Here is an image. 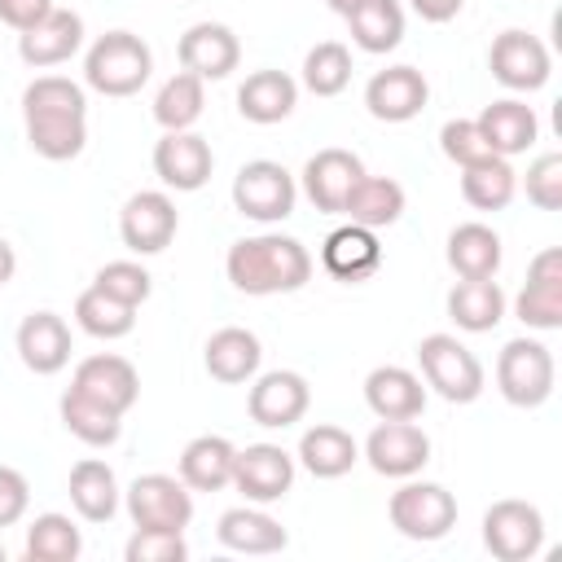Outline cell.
<instances>
[{"label": "cell", "instance_id": "5bb4252c", "mask_svg": "<svg viewBox=\"0 0 562 562\" xmlns=\"http://www.w3.org/2000/svg\"><path fill=\"white\" fill-rule=\"evenodd\" d=\"M364 461L382 479H413L430 461V435L417 422H378L364 439Z\"/></svg>", "mask_w": 562, "mask_h": 562}, {"label": "cell", "instance_id": "8d00e7d4", "mask_svg": "<svg viewBox=\"0 0 562 562\" xmlns=\"http://www.w3.org/2000/svg\"><path fill=\"white\" fill-rule=\"evenodd\" d=\"M518 193V176L509 167V158L501 154H487L470 167H461V198L474 206V211H505Z\"/></svg>", "mask_w": 562, "mask_h": 562}, {"label": "cell", "instance_id": "1f68e13d", "mask_svg": "<svg viewBox=\"0 0 562 562\" xmlns=\"http://www.w3.org/2000/svg\"><path fill=\"white\" fill-rule=\"evenodd\" d=\"M501 237L470 220V224H457L448 233V268L461 277V281H483V277H496L501 272Z\"/></svg>", "mask_w": 562, "mask_h": 562}, {"label": "cell", "instance_id": "74e56055", "mask_svg": "<svg viewBox=\"0 0 562 562\" xmlns=\"http://www.w3.org/2000/svg\"><path fill=\"white\" fill-rule=\"evenodd\" d=\"M202 105H206L202 79L189 75V70H176V75L158 88V97H154V119H158L162 132H189V127L202 119Z\"/></svg>", "mask_w": 562, "mask_h": 562}, {"label": "cell", "instance_id": "f1b7e54d", "mask_svg": "<svg viewBox=\"0 0 562 562\" xmlns=\"http://www.w3.org/2000/svg\"><path fill=\"white\" fill-rule=\"evenodd\" d=\"M294 457H299V465H303L312 479H342V474L360 461V443H356L342 426L316 422V426L303 430Z\"/></svg>", "mask_w": 562, "mask_h": 562}, {"label": "cell", "instance_id": "30bf717a", "mask_svg": "<svg viewBox=\"0 0 562 562\" xmlns=\"http://www.w3.org/2000/svg\"><path fill=\"white\" fill-rule=\"evenodd\" d=\"M176 228H180V211L162 189H140L119 211V237L132 255H162Z\"/></svg>", "mask_w": 562, "mask_h": 562}, {"label": "cell", "instance_id": "ba28073f", "mask_svg": "<svg viewBox=\"0 0 562 562\" xmlns=\"http://www.w3.org/2000/svg\"><path fill=\"white\" fill-rule=\"evenodd\" d=\"M483 549L496 562H531L544 549V514L531 501H496L483 514Z\"/></svg>", "mask_w": 562, "mask_h": 562}, {"label": "cell", "instance_id": "681fc988", "mask_svg": "<svg viewBox=\"0 0 562 562\" xmlns=\"http://www.w3.org/2000/svg\"><path fill=\"white\" fill-rule=\"evenodd\" d=\"M13 272H18V255H13V246L0 237V285H9Z\"/></svg>", "mask_w": 562, "mask_h": 562}, {"label": "cell", "instance_id": "2e32d148", "mask_svg": "<svg viewBox=\"0 0 562 562\" xmlns=\"http://www.w3.org/2000/svg\"><path fill=\"white\" fill-rule=\"evenodd\" d=\"M215 171V154L206 145V136H198L193 127L189 132H162L158 145H154V176L176 189V193H193L211 180Z\"/></svg>", "mask_w": 562, "mask_h": 562}, {"label": "cell", "instance_id": "8fae6325", "mask_svg": "<svg viewBox=\"0 0 562 562\" xmlns=\"http://www.w3.org/2000/svg\"><path fill=\"white\" fill-rule=\"evenodd\" d=\"M487 66H492V79L505 83L509 92H536V88H544L549 75H553L549 48H544L531 31H518V26H509V31H501V35L492 40Z\"/></svg>", "mask_w": 562, "mask_h": 562}, {"label": "cell", "instance_id": "9c48e42d", "mask_svg": "<svg viewBox=\"0 0 562 562\" xmlns=\"http://www.w3.org/2000/svg\"><path fill=\"white\" fill-rule=\"evenodd\" d=\"M127 514L136 527L149 531H184L193 522V492L180 483V474H140L132 479Z\"/></svg>", "mask_w": 562, "mask_h": 562}, {"label": "cell", "instance_id": "277c9868", "mask_svg": "<svg viewBox=\"0 0 562 562\" xmlns=\"http://www.w3.org/2000/svg\"><path fill=\"white\" fill-rule=\"evenodd\" d=\"M422 382L448 404H474L483 395V364L457 334H426L417 342Z\"/></svg>", "mask_w": 562, "mask_h": 562}, {"label": "cell", "instance_id": "5b68a950", "mask_svg": "<svg viewBox=\"0 0 562 562\" xmlns=\"http://www.w3.org/2000/svg\"><path fill=\"white\" fill-rule=\"evenodd\" d=\"M553 351L540 338H509L496 356V391L514 408H540L553 395Z\"/></svg>", "mask_w": 562, "mask_h": 562}, {"label": "cell", "instance_id": "8992f818", "mask_svg": "<svg viewBox=\"0 0 562 562\" xmlns=\"http://www.w3.org/2000/svg\"><path fill=\"white\" fill-rule=\"evenodd\" d=\"M386 514H391V527L400 536L430 544V540H443L457 527V496L443 483H417V479H408L400 492H391Z\"/></svg>", "mask_w": 562, "mask_h": 562}, {"label": "cell", "instance_id": "d4e9b609", "mask_svg": "<svg viewBox=\"0 0 562 562\" xmlns=\"http://www.w3.org/2000/svg\"><path fill=\"white\" fill-rule=\"evenodd\" d=\"M474 123H479L483 140L492 145V154H501V158L527 154V149L536 145V136H540L536 110H531L527 101H518V97H501V101L483 105V114H479Z\"/></svg>", "mask_w": 562, "mask_h": 562}, {"label": "cell", "instance_id": "f907efd6", "mask_svg": "<svg viewBox=\"0 0 562 562\" xmlns=\"http://www.w3.org/2000/svg\"><path fill=\"white\" fill-rule=\"evenodd\" d=\"M325 4H329V9H334V13H342V18H347V13H351V9H356V4H360V0H325Z\"/></svg>", "mask_w": 562, "mask_h": 562}, {"label": "cell", "instance_id": "3957f363", "mask_svg": "<svg viewBox=\"0 0 562 562\" xmlns=\"http://www.w3.org/2000/svg\"><path fill=\"white\" fill-rule=\"evenodd\" d=\"M154 53L136 31H105L83 53V83L101 97H132L149 83Z\"/></svg>", "mask_w": 562, "mask_h": 562}, {"label": "cell", "instance_id": "e0dca14e", "mask_svg": "<svg viewBox=\"0 0 562 562\" xmlns=\"http://www.w3.org/2000/svg\"><path fill=\"white\" fill-rule=\"evenodd\" d=\"M430 83L417 66H386L364 83V105L378 123H408L426 110Z\"/></svg>", "mask_w": 562, "mask_h": 562}, {"label": "cell", "instance_id": "83f0119b", "mask_svg": "<svg viewBox=\"0 0 562 562\" xmlns=\"http://www.w3.org/2000/svg\"><path fill=\"white\" fill-rule=\"evenodd\" d=\"M206 373L224 386H237V382H250L259 373V360H263V347L250 329L241 325H224L206 338Z\"/></svg>", "mask_w": 562, "mask_h": 562}, {"label": "cell", "instance_id": "44dd1931", "mask_svg": "<svg viewBox=\"0 0 562 562\" xmlns=\"http://www.w3.org/2000/svg\"><path fill=\"white\" fill-rule=\"evenodd\" d=\"M364 404L378 422H417L426 408V386L404 364H378L364 378Z\"/></svg>", "mask_w": 562, "mask_h": 562}, {"label": "cell", "instance_id": "9a60e30c", "mask_svg": "<svg viewBox=\"0 0 562 562\" xmlns=\"http://www.w3.org/2000/svg\"><path fill=\"white\" fill-rule=\"evenodd\" d=\"M514 316L527 329H562V250L549 246L527 263V281L514 299Z\"/></svg>", "mask_w": 562, "mask_h": 562}, {"label": "cell", "instance_id": "6da1fadb", "mask_svg": "<svg viewBox=\"0 0 562 562\" xmlns=\"http://www.w3.org/2000/svg\"><path fill=\"white\" fill-rule=\"evenodd\" d=\"M26 145L48 162H70L88 145V97L66 75H35L22 92Z\"/></svg>", "mask_w": 562, "mask_h": 562}, {"label": "cell", "instance_id": "52a82bcc", "mask_svg": "<svg viewBox=\"0 0 562 562\" xmlns=\"http://www.w3.org/2000/svg\"><path fill=\"white\" fill-rule=\"evenodd\" d=\"M294 198H299L294 176L272 158L241 162V171L233 176V206L255 224H281L294 211Z\"/></svg>", "mask_w": 562, "mask_h": 562}, {"label": "cell", "instance_id": "e575fe53", "mask_svg": "<svg viewBox=\"0 0 562 562\" xmlns=\"http://www.w3.org/2000/svg\"><path fill=\"white\" fill-rule=\"evenodd\" d=\"M57 413H61V426H66L79 443H88V448H110V443L123 435V413L105 408L101 400H92V395H83V391H75V386H66Z\"/></svg>", "mask_w": 562, "mask_h": 562}, {"label": "cell", "instance_id": "4316f807", "mask_svg": "<svg viewBox=\"0 0 562 562\" xmlns=\"http://www.w3.org/2000/svg\"><path fill=\"white\" fill-rule=\"evenodd\" d=\"M215 540L224 544V549H233V553H281L285 544H290V536H285V527L272 518V514H263V509H255V505H233V509H224L220 514V522H215Z\"/></svg>", "mask_w": 562, "mask_h": 562}, {"label": "cell", "instance_id": "7a4b0ae2", "mask_svg": "<svg viewBox=\"0 0 562 562\" xmlns=\"http://www.w3.org/2000/svg\"><path fill=\"white\" fill-rule=\"evenodd\" d=\"M224 272L233 281V290L241 294H294L312 281V255L299 237L285 233H259V237H241L228 246Z\"/></svg>", "mask_w": 562, "mask_h": 562}, {"label": "cell", "instance_id": "cb8c5ba5", "mask_svg": "<svg viewBox=\"0 0 562 562\" xmlns=\"http://www.w3.org/2000/svg\"><path fill=\"white\" fill-rule=\"evenodd\" d=\"M321 263H325V272L329 277H338V281H364V277H373L378 268H382V246H378V233L373 228H364V224H342V228H334L329 237H325V246H321Z\"/></svg>", "mask_w": 562, "mask_h": 562}, {"label": "cell", "instance_id": "ab89813d", "mask_svg": "<svg viewBox=\"0 0 562 562\" xmlns=\"http://www.w3.org/2000/svg\"><path fill=\"white\" fill-rule=\"evenodd\" d=\"M75 325H79L83 334H92V338H105V342H110V338H127L132 325H136V307H127V303L101 294L97 285H88V290L75 299Z\"/></svg>", "mask_w": 562, "mask_h": 562}, {"label": "cell", "instance_id": "7c38bea8", "mask_svg": "<svg viewBox=\"0 0 562 562\" xmlns=\"http://www.w3.org/2000/svg\"><path fill=\"white\" fill-rule=\"evenodd\" d=\"M294 483V457L281 443H246L233 457V487L250 505H272Z\"/></svg>", "mask_w": 562, "mask_h": 562}, {"label": "cell", "instance_id": "7bdbcfd3", "mask_svg": "<svg viewBox=\"0 0 562 562\" xmlns=\"http://www.w3.org/2000/svg\"><path fill=\"white\" fill-rule=\"evenodd\" d=\"M439 149H443V158L457 162V167H470V162H479V158L492 154V145L483 140V132H479L474 119H448V123L439 127Z\"/></svg>", "mask_w": 562, "mask_h": 562}, {"label": "cell", "instance_id": "f6af8a7d", "mask_svg": "<svg viewBox=\"0 0 562 562\" xmlns=\"http://www.w3.org/2000/svg\"><path fill=\"white\" fill-rule=\"evenodd\" d=\"M527 202L540 211L562 206V154H540L527 167Z\"/></svg>", "mask_w": 562, "mask_h": 562}, {"label": "cell", "instance_id": "4fadbf2b", "mask_svg": "<svg viewBox=\"0 0 562 562\" xmlns=\"http://www.w3.org/2000/svg\"><path fill=\"white\" fill-rule=\"evenodd\" d=\"M312 404V386L303 373L294 369H272V373H259L250 395H246V413L255 426H268V430H285L294 422H303Z\"/></svg>", "mask_w": 562, "mask_h": 562}, {"label": "cell", "instance_id": "7402d4cb", "mask_svg": "<svg viewBox=\"0 0 562 562\" xmlns=\"http://www.w3.org/2000/svg\"><path fill=\"white\" fill-rule=\"evenodd\" d=\"M83 48V18L75 9H53L44 22H35L31 31L18 35V57L35 70L61 66Z\"/></svg>", "mask_w": 562, "mask_h": 562}, {"label": "cell", "instance_id": "f35d334b", "mask_svg": "<svg viewBox=\"0 0 562 562\" xmlns=\"http://www.w3.org/2000/svg\"><path fill=\"white\" fill-rule=\"evenodd\" d=\"M22 553L26 562H75L83 553V536L66 514H40L26 527Z\"/></svg>", "mask_w": 562, "mask_h": 562}, {"label": "cell", "instance_id": "bcb514c9", "mask_svg": "<svg viewBox=\"0 0 562 562\" xmlns=\"http://www.w3.org/2000/svg\"><path fill=\"white\" fill-rule=\"evenodd\" d=\"M26 505H31V487H26L22 470H13V465H0V527H13V522H22Z\"/></svg>", "mask_w": 562, "mask_h": 562}, {"label": "cell", "instance_id": "484cf974", "mask_svg": "<svg viewBox=\"0 0 562 562\" xmlns=\"http://www.w3.org/2000/svg\"><path fill=\"white\" fill-rule=\"evenodd\" d=\"M294 105H299V83L285 70H250L237 88V114L259 127L290 119Z\"/></svg>", "mask_w": 562, "mask_h": 562}, {"label": "cell", "instance_id": "7dc6e473", "mask_svg": "<svg viewBox=\"0 0 562 562\" xmlns=\"http://www.w3.org/2000/svg\"><path fill=\"white\" fill-rule=\"evenodd\" d=\"M53 9H57L53 0H0V22L22 35V31H31L35 22H44Z\"/></svg>", "mask_w": 562, "mask_h": 562}, {"label": "cell", "instance_id": "d590c367", "mask_svg": "<svg viewBox=\"0 0 562 562\" xmlns=\"http://www.w3.org/2000/svg\"><path fill=\"white\" fill-rule=\"evenodd\" d=\"M347 31L360 53H391L404 40V4L400 0H360L347 13Z\"/></svg>", "mask_w": 562, "mask_h": 562}, {"label": "cell", "instance_id": "ac0fdd59", "mask_svg": "<svg viewBox=\"0 0 562 562\" xmlns=\"http://www.w3.org/2000/svg\"><path fill=\"white\" fill-rule=\"evenodd\" d=\"M176 57H180V70H189L206 83V79H228L237 70L241 44H237L233 26H224V22H193L180 35Z\"/></svg>", "mask_w": 562, "mask_h": 562}, {"label": "cell", "instance_id": "836d02e7", "mask_svg": "<svg viewBox=\"0 0 562 562\" xmlns=\"http://www.w3.org/2000/svg\"><path fill=\"white\" fill-rule=\"evenodd\" d=\"M448 316L465 334H487V329H496L505 321V290L496 285V277L457 281L448 290Z\"/></svg>", "mask_w": 562, "mask_h": 562}, {"label": "cell", "instance_id": "d6a6232c", "mask_svg": "<svg viewBox=\"0 0 562 562\" xmlns=\"http://www.w3.org/2000/svg\"><path fill=\"white\" fill-rule=\"evenodd\" d=\"M342 215L351 220V224H364V228H391L400 215H404V184L400 180H391V176H360L356 180V189L347 193V202H342Z\"/></svg>", "mask_w": 562, "mask_h": 562}, {"label": "cell", "instance_id": "ee69618b", "mask_svg": "<svg viewBox=\"0 0 562 562\" xmlns=\"http://www.w3.org/2000/svg\"><path fill=\"white\" fill-rule=\"evenodd\" d=\"M127 562H184L189 558V544H184V531H149V527H136L127 549H123Z\"/></svg>", "mask_w": 562, "mask_h": 562}, {"label": "cell", "instance_id": "603a6c76", "mask_svg": "<svg viewBox=\"0 0 562 562\" xmlns=\"http://www.w3.org/2000/svg\"><path fill=\"white\" fill-rule=\"evenodd\" d=\"M18 356L31 373L48 378L70 364V325L57 312H31L18 325Z\"/></svg>", "mask_w": 562, "mask_h": 562}, {"label": "cell", "instance_id": "d6986e66", "mask_svg": "<svg viewBox=\"0 0 562 562\" xmlns=\"http://www.w3.org/2000/svg\"><path fill=\"white\" fill-rule=\"evenodd\" d=\"M364 176V162L351 154V149H316L307 162H303V193L316 211L325 215H342V202L347 193L356 189V180Z\"/></svg>", "mask_w": 562, "mask_h": 562}, {"label": "cell", "instance_id": "f546056e", "mask_svg": "<svg viewBox=\"0 0 562 562\" xmlns=\"http://www.w3.org/2000/svg\"><path fill=\"white\" fill-rule=\"evenodd\" d=\"M233 457L237 448L224 439V435H198L184 443L180 452V483L189 492H220V487H233Z\"/></svg>", "mask_w": 562, "mask_h": 562}, {"label": "cell", "instance_id": "816d5d0a", "mask_svg": "<svg viewBox=\"0 0 562 562\" xmlns=\"http://www.w3.org/2000/svg\"><path fill=\"white\" fill-rule=\"evenodd\" d=\"M0 562H4V544H0Z\"/></svg>", "mask_w": 562, "mask_h": 562}, {"label": "cell", "instance_id": "c3c4849f", "mask_svg": "<svg viewBox=\"0 0 562 562\" xmlns=\"http://www.w3.org/2000/svg\"><path fill=\"white\" fill-rule=\"evenodd\" d=\"M408 4H413V13L422 22H452L465 0H408Z\"/></svg>", "mask_w": 562, "mask_h": 562}, {"label": "cell", "instance_id": "4dcf8cb0", "mask_svg": "<svg viewBox=\"0 0 562 562\" xmlns=\"http://www.w3.org/2000/svg\"><path fill=\"white\" fill-rule=\"evenodd\" d=\"M70 505L83 522H110L119 514V479L101 457H83L70 465Z\"/></svg>", "mask_w": 562, "mask_h": 562}, {"label": "cell", "instance_id": "ffe728a7", "mask_svg": "<svg viewBox=\"0 0 562 562\" xmlns=\"http://www.w3.org/2000/svg\"><path fill=\"white\" fill-rule=\"evenodd\" d=\"M70 386L83 391V395H92V400H101L114 413H127L140 400V373H136V364L123 360V356H114V351H97V356L79 360Z\"/></svg>", "mask_w": 562, "mask_h": 562}, {"label": "cell", "instance_id": "60d3db41", "mask_svg": "<svg viewBox=\"0 0 562 562\" xmlns=\"http://www.w3.org/2000/svg\"><path fill=\"white\" fill-rule=\"evenodd\" d=\"M351 83V48L338 40H321L303 57V88L316 97H338Z\"/></svg>", "mask_w": 562, "mask_h": 562}, {"label": "cell", "instance_id": "b9f144b4", "mask_svg": "<svg viewBox=\"0 0 562 562\" xmlns=\"http://www.w3.org/2000/svg\"><path fill=\"white\" fill-rule=\"evenodd\" d=\"M92 285H97L101 294L127 303V307H140V303L154 294V277H149L136 259H110V263L92 277Z\"/></svg>", "mask_w": 562, "mask_h": 562}]
</instances>
